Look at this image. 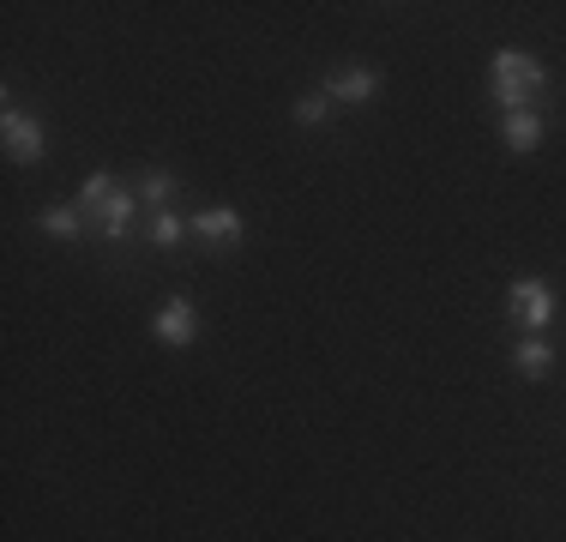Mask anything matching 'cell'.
Segmentation results:
<instances>
[{"label": "cell", "mask_w": 566, "mask_h": 542, "mask_svg": "<svg viewBox=\"0 0 566 542\" xmlns=\"http://www.w3.org/2000/svg\"><path fill=\"white\" fill-rule=\"evenodd\" d=\"M501 139L518 157H531L536 145H543V115H536V108H506V115H501Z\"/></svg>", "instance_id": "ba28073f"}, {"label": "cell", "mask_w": 566, "mask_h": 542, "mask_svg": "<svg viewBox=\"0 0 566 542\" xmlns=\"http://www.w3.org/2000/svg\"><path fill=\"white\" fill-rule=\"evenodd\" d=\"M489 91H494V103H501V115H506V108H536V103H543V91H548V73H543V61L524 54V49H494Z\"/></svg>", "instance_id": "7a4b0ae2"}, {"label": "cell", "mask_w": 566, "mask_h": 542, "mask_svg": "<svg viewBox=\"0 0 566 542\" xmlns=\"http://www.w3.org/2000/svg\"><path fill=\"white\" fill-rule=\"evenodd\" d=\"M78 211H85V223L97 229L103 241H127V229H133V211H139V187H120L115 175H85V187H78V199H73Z\"/></svg>", "instance_id": "6da1fadb"}, {"label": "cell", "mask_w": 566, "mask_h": 542, "mask_svg": "<svg viewBox=\"0 0 566 542\" xmlns=\"http://www.w3.org/2000/svg\"><path fill=\"white\" fill-rule=\"evenodd\" d=\"M145 236H151V248H181V236H193V229L175 211H151V229H145Z\"/></svg>", "instance_id": "4fadbf2b"}, {"label": "cell", "mask_w": 566, "mask_h": 542, "mask_svg": "<svg viewBox=\"0 0 566 542\" xmlns=\"http://www.w3.org/2000/svg\"><path fill=\"white\" fill-rule=\"evenodd\" d=\"M181 194V187H175V175L169 169H145L139 175V206H151V211H169V199Z\"/></svg>", "instance_id": "8fae6325"}, {"label": "cell", "mask_w": 566, "mask_h": 542, "mask_svg": "<svg viewBox=\"0 0 566 542\" xmlns=\"http://www.w3.org/2000/svg\"><path fill=\"white\" fill-rule=\"evenodd\" d=\"M319 91H326L338 108H361V103L380 97V73H374V66H338V73H326Z\"/></svg>", "instance_id": "52a82bcc"}, {"label": "cell", "mask_w": 566, "mask_h": 542, "mask_svg": "<svg viewBox=\"0 0 566 542\" xmlns=\"http://www.w3.org/2000/svg\"><path fill=\"white\" fill-rule=\"evenodd\" d=\"M512 368H518L524 379H543L548 368H555V344H548V337H518V350H512Z\"/></svg>", "instance_id": "9c48e42d"}, {"label": "cell", "mask_w": 566, "mask_h": 542, "mask_svg": "<svg viewBox=\"0 0 566 542\" xmlns=\"http://www.w3.org/2000/svg\"><path fill=\"white\" fill-rule=\"evenodd\" d=\"M187 229H193V236L206 241L211 253L241 248V236H248V229H241V211H235V206H206V211H193V217H187Z\"/></svg>", "instance_id": "5b68a950"}, {"label": "cell", "mask_w": 566, "mask_h": 542, "mask_svg": "<svg viewBox=\"0 0 566 542\" xmlns=\"http://www.w3.org/2000/svg\"><path fill=\"white\" fill-rule=\"evenodd\" d=\"M295 127H332V115H338V103L326 97V91H307V97H295Z\"/></svg>", "instance_id": "7c38bea8"}, {"label": "cell", "mask_w": 566, "mask_h": 542, "mask_svg": "<svg viewBox=\"0 0 566 542\" xmlns=\"http://www.w3.org/2000/svg\"><path fill=\"white\" fill-rule=\"evenodd\" d=\"M151 332H157V344H169V350H193V337H199V308L187 302V295H169V302L157 308Z\"/></svg>", "instance_id": "8992f818"}, {"label": "cell", "mask_w": 566, "mask_h": 542, "mask_svg": "<svg viewBox=\"0 0 566 542\" xmlns=\"http://www.w3.org/2000/svg\"><path fill=\"white\" fill-rule=\"evenodd\" d=\"M506 308H512V320H518L524 332H548V325L560 320V295H555L548 278H512Z\"/></svg>", "instance_id": "3957f363"}, {"label": "cell", "mask_w": 566, "mask_h": 542, "mask_svg": "<svg viewBox=\"0 0 566 542\" xmlns=\"http://www.w3.org/2000/svg\"><path fill=\"white\" fill-rule=\"evenodd\" d=\"M0 145H7L12 163H36V157L49 152V133H43V121H36V115L7 108V115H0Z\"/></svg>", "instance_id": "277c9868"}, {"label": "cell", "mask_w": 566, "mask_h": 542, "mask_svg": "<svg viewBox=\"0 0 566 542\" xmlns=\"http://www.w3.org/2000/svg\"><path fill=\"white\" fill-rule=\"evenodd\" d=\"M36 229H43V236H55V241H78V236H85V211H78V206H49L43 217H36Z\"/></svg>", "instance_id": "30bf717a"}]
</instances>
